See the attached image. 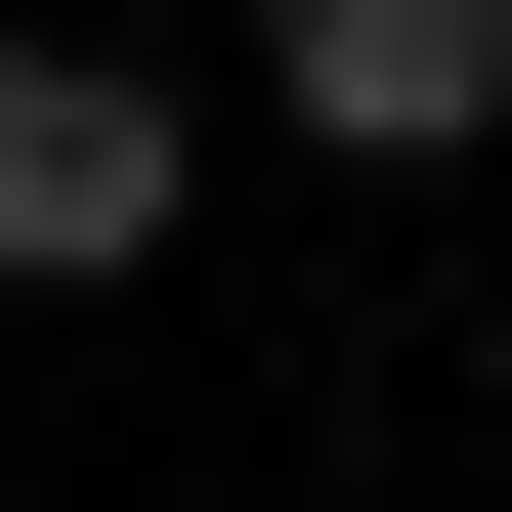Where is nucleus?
<instances>
[{"mask_svg":"<svg viewBox=\"0 0 512 512\" xmlns=\"http://www.w3.org/2000/svg\"><path fill=\"white\" fill-rule=\"evenodd\" d=\"M0 256H43V299L171 256V86H128V43H0Z\"/></svg>","mask_w":512,"mask_h":512,"instance_id":"f257e3e1","label":"nucleus"},{"mask_svg":"<svg viewBox=\"0 0 512 512\" xmlns=\"http://www.w3.org/2000/svg\"><path fill=\"white\" fill-rule=\"evenodd\" d=\"M256 86L342 128V171H427V128H512V0H256Z\"/></svg>","mask_w":512,"mask_h":512,"instance_id":"f03ea898","label":"nucleus"}]
</instances>
